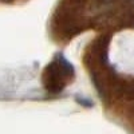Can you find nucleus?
Returning a JSON list of instances; mask_svg holds the SVG:
<instances>
[{"label": "nucleus", "mask_w": 134, "mask_h": 134, "mask_svg": "<svg viewBox=\"0 0 134 134\" xmlns=\"http://www.w3.org/2000/svg\"><path fill=\"white\" fill-rule=\"evenodd\" d=\"M74 76V67L62 55L55 58L43 72L44 88L51 94H59L66 87L67 82Z\"/></svg>", "instance_id": "1"}, {"label": "nucleus", "mask_w": 134, "mask_h": 134, "mask_svg": "<svg viewBox=\"0 0 134 134\" xmlns=\"http://www.w3.org/2000/svg\"><path fill=\"white\" fill-rule=\"evenodd\" d=\"M3 2H7V3H11V2H14V0H3Z\"/></svg>", "instance_id": "2"}]
</instances>
